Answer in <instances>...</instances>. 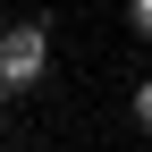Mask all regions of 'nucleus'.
Listing matches in <instances>:
<instances>
[{
  "label": "nucleus",
  "mask_w": 152,
  "mask_h": 152,
  "mask_svg": "<svg viewBox=\"0 0 152 152\" xmlns=\"http://www.w3.org/2000/svg\"><path fill=\"white\" fill-rule=\"evenodd\" d=\"M51 76V34L42 26H9L0 34V93H34Z\"/></svg>",
  "instance_id": "nucleus-1"
},
{
  "label": "nucleus",
  "mask_w": 152,
  "mask_h": 152,
  "mask_svg": "<svg viewBox=\"0 0 152 152\" xmlns=\"http://www.w3.org/2000/svg\"><path fill=\"white\" fill-rule=\"evenodd\" d=\"M127 118H135V127H144V135H152V76H144V85H135V93H127Z\"/></svg>",
  "instance_id": "nucleus-2"
},
{
  "label": "nucleus",
  "mask_w": 152,
  "mask_h": 152,
  "mask_svg": "<svg viewBox=\"0 0 152 152\" xmlns=\"http://www.w3.org/2000/svg\"><path fill=\"white\" fill-rule=\"evenodd\" d=\"M127 26H135L144 42H152V0H127Z\"/></svg>",
  "instance_id": "nucleus-3"
}]
</instances>
